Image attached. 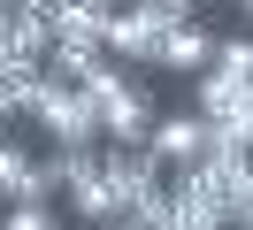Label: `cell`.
<instances>
[{"label":"cell","mask_w":253,"mask_h":230,"mask_svg":"<svg viewBox=\"0 0 253 230\" xmlns=\"http://www.w3.org/2000/svg\"><path fill=\"white\" fill-rule=\"evenodd\" d=\"M8 199H54V184L39 177V153L16 146V138H0V207Z\"/></svg>","instance_id":"obj_7"},{"label":"cell","mask_w":253,"mask_h":230,"mask_svg":"<svg viewBox=\"0 0 253 230\" xmlns=\"http://www.w3.org/2000/svg\"><path fill=\"white\" fill-rule=\"evenodd\" d=\"M146 146H154L161 169H192V161H207V146H215V123H207L200 107H176V115H154Z\"/></svg>","instance_id":"obj_5"},{"label":"cell","mask_w":253,"mask_h":230,"mask_svg":"<svg viewBox=\"0 0 253 230\" xmlns=\"http://www.w3.org/2000/svg\"><path fill=\"white\" fill-rule=\"evenodd\" d=\"M100 177L115 184V192H123V207H138L146 192H161V184H169V169L154 161V146H146V138H108V146H100Z\"/></svg>","instance_id":"obj_4"},{"label":"cell","mask_w":253,"mask_h":230,"mask_svg":"<svg viewBox=\"0 0 253 230\" xmlns=\"http://www.w3.org/2000/svg\"><path fill=\"white\" fill-rule=\"evenodd\" d=\"M92 8H123V0H92Z\"/></svg>","instance_id":"obj_15"},{"label":"cell","mask_w":253,"mask_h":230,"mask_svg":"<svg viewBox=\"0 0 253 230\" xmlns=\"http://www.w3.org/2000/svg\"><path fill=\"white\" fill-rule=\"evenodd\" d=\"M207 61H215V31H207L200 15L169 23V31H161V46H154V69H184V77H200Z\"/></svg>","instance_id":"obj_6"},{"label":"cell","mask_w":253,"mask_h":230,"mask_svg":"<svg viewBox=\"0 0 253 230\" xmlns=\"http://www.w3.org/2000/svg\"><path fill=\"white\" fill-rule=\"evenodd\" d=\"M100 230H138V223H130V215H115V223H100Z\"/></svg>","instance_id":"obj_12"},{"label":"cell","mask_w":253,"mask_h":230,"mask_svg":"<svg viewBox=\"0 0 253 230\" xmlns=\"http://www.w3.org/2000/svg\"><path fill=\"white\" fill-rule=\"evenodd\" d=\"M100 169V146H46L39 153V177L54 184V192H69V184H84Z\"/></svg>","instance_id":"obj_9"},{"label":"cell","mask_w":253,"mask_h":230,"mask_svg":"<svg viewBox=\"0 0 253 230\" xmlns=\"http://www.w3.org/2000/svg\"><path fill=\"white\" fill-rule=\"evenodd\" d=\"M169 23H184V8H169V0H123V8H108V54L130 61V69H154V46H161Z\"/></svg>","instance_id":"obj_3"},{"label":"cell","mask_w":253,"mask_h":230,"mask_svg":"<svg viewBox=\"0 0 253 230\" xmlns=\"http://www.w3.org/2000/svg\"><path fill=\"white\" fill-rule=\"evenodd\" d=\"M222 230H230V223H222Z\"/></svg>","instance_id":"obj_16"},{"label":"cell","mask_w":253,"mask_h":230,"mask_svg":"<svg viewBox=\"0 0 253 230\" xmlns=\"http://www.w3.org/2000/svg\"><path fill=\"white\" fill-rule=\"evenodd\" d=\"M84 92H92V107H100V138H146L154 131V92H146V77H130V61H115V54H100L92 69H84Z\"/></svg>","instance_id":"obj_1"},{"label":"cell","mask_w":253,"mask_h":230,"mask_svg":"<svg viewBox=\"0 0 253 230\" xmlns=\"http://www.w3.org/2000/svg\"><path fill=\"white\" fill-rule=\"evenodd\" d=\"M0 230H62V199H8Z\"/></svg>","instance_id":"obj_10"},{"label":"cell","mask_w":253,"mask_h":230,"mask_svg":"<svg viewBox=\"0 0 253 230\" xmlns=\"http://www.w3.org/2000/svg\"><path fill=\"white\" fill-rule=\"evenodd\" d=\"M169 8H184V15H200V0H169Z\"/></svg>","instance_id":"obj_13"},{"label":"cell","mask_w":253,"mask_h":230,"mask_svg":"<svg viewBox=\"0 0 253 230\" xmlns=\"http://www.w3.org/2000/svg\"><path fill=\"white\" fill-rule=\"evenodd\" d=\"M62 207L77 215L84 230H100V223H115V215H130V207H123V192H115V184L100 177V169H92L84 184H69V192H62Z\"/></svg>","instance_id":"obj_8"},{"label":"cell","mask_w":253,"mask_h":230,"mask_svg":"<svg viewBox=\"0 0 253 230\" xmlns=\"http://www.w3.org/2000/svg\"><path fill=\"white\" fill-rule=\"evenodd\" d=\"M238 123H246V138H253V100H246V115H238Z\"/></svg>","instance_id":"obj_14"},{"label":"cell","mask_w":253,"mask_h":230,"mask_svg":"<svg viewBox=\"0 0 253 230\" xmlns=\"http://www.w3.org/2000/svg\"><path fill=\"white\" fill-rule=\"evenodd\" d=\"M230 230H253V153L230 169Z\"/></svg>","instance_id":"obj_11"},{"label":"cell","mask_w":253,"mask_h":230,"mask_svg":"<svg viewBox=\"0 0 253 230\" xmlns=\"http://www.w3.org/2000/svg\"><path fill=\"white\" fill-rule=\"evenodd\" d=\"M23 115H31L54 146H108V138H100V107H92V92H84V85L39 77V92H31V107H23Z\"/></svg>","instance_id":"obj_2"}]
</instances>
